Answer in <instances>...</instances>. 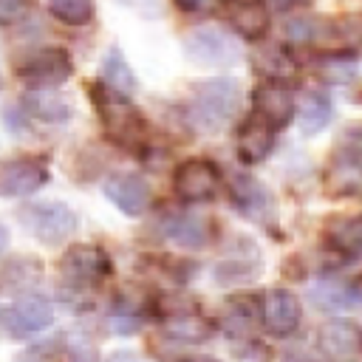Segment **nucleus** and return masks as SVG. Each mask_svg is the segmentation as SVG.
Here are the masks:
<instances>
[{"mask_svg": "<svg viewBox=\"0 0 362 362\" xmlns=\"http://www.w3.org/2000/svg\"><path fill=\"white\" fill-rule=\"evenodd\" d=\"M105 198L124 215L130 218H139L147 212L150 201H153V192H150V184L133 173H119V175H110L105 181Z\"/></svg>", "mask_w": 362, "mask_h": 362, "instance_id": "nucleus-12", "label": "nucleus"}, {"mask_svg": "<svg viewBox=\"0 0 362 362\" xmlns=\"http://www.w3.org/2000/svg\"><path fill=\"white\" fill-rule=\"evenodd\" d=\"M226 184H229V198H232L235 209H238L243 218L266 221V218L272 215L274 201H272L269 189H266L257 178H252V175H246V173H232Z\"/></svg>", "mask_w": 362, "mask_h": 362, "instance_id": "nucleus-15", "label": "nucleus"}, {"mask_svg": "<svg viewBox=\"0 0 362 362\" xmlns=\"http://www.w3.org/2000/svg\"><path fill=\"white\" fill-rule=\"evenodd\" d=\"M51 173L42 158H11L0 164V195L25 198L48 184Z\"/></svg>", "mask_w": 362, "mask_h": 362, "instance_id": "nucleus-10", "label": "nucleus"}, {"mask_svg": "<svg viewBox=\"0 0 362 362\" xmlns=\"http://www.w3.org/2000/svg\"><path fill=\"white\" fill-rule=\"evenodd\" d=\"M314 71L322 76V79H328V82H351L354 79V74H356V62L351 59V57H339V54H325V57H320L317 62H314Z\"/></svg>", "mask_w": 362, "mask_h": 362, "instance_id": "nucleus-28", "label": "nucleus"}, {"mask_svg": "<svg viewBox=\"0 0 362 362\" xmlns=\"http://www.w3.org/2000/svg\"><path fill=\"white\" fill-rule=\"evenodd\" d=\"M325 240L339 255H348V257L362 255V215L331 221V226L325 229Z\"/></svg>", "mask_w": 362, "mask_h": 362, "instance_id": "nucleus-23", "label": "nucleus"}, {"mask_svg": "<svg viewBox=\"0 0 362 362\" xmlns=\"http://www.w3.org/2000/svg\"><path fill=\"white\" fill-rule=\"evenodd\" d=\"M283 362H314L308 354H300V351H288L286 356H283Z\"/></svg>", "mask_w": 362, "mask_h": 362, "instance_id": "nucleus-37", "label": "nucleus"}, {"mask_svg": "<svg viewBox=\"0 0 362 362\" xmlns=\"http://www.w3.org/2000/svg\"><path fill=\"white\" fill-rule=\"evenodd\" d=\"M37 280H40V263L34 257H14L0 272L3 291H23V288H31Z\"/></svg>", "mask_w": 362, "mask_h": 362, "instance_id": "nucleus-26", "label": "nucleus"}, {"mask_svg": "<svg viewBox=\"0 0 362 362\" xmlns=\"http://www.w3.org/2000/svg\"><path fill=\"white\" fill-rule=\"evenodd\" d=\"M173 187L181 201L201 204L215 198V192L221 189V173L209 158H187L175 167Z\"/></svg>", "mask_w": 362, "mask_h": 362, "instance_id": "nucleus-7", "label": "nucleus"}, {"mask_svg": "<svg viewBox=\"0 0 362 362\" xmlns=\"http://www.w3.org/2000/svg\"><path fill=\"white\" fill-rule=\"evenodd\" d=\"M226 20L246 40H257L269 28V11L263 8V3L255 0H232L226 8Z\"/></svg>", "mask_w": 362, "mask_h": 362, "instance_id": "nucleus-21", "label": "nucleus"}, {"mask_svg": "<svg viewBox=\"0 0 362 362\" xmlns=\"http://www.w3.org/2000/svg\"><path fill=\"white\" fill-rule=\"evenodd\" d=\"M252 116L266 122L272 130H280L294 116V90L286 79H263L252 93Z\"/></svg>", "mask_w": 362, "mask_h": 362, "instance_id": "nucleus-9", "label": "nucleus"}, {"mask_svg": "<svg viewBox=\"0 0 362 362\" xmlns=\"http://www.w3.org/2000/svg\"><path fill=\"white\" fill-rule=\"evenodd\" d=\"M240 107V85L229 76L204 79L195 85L187 116L201 133H221Z\"/></svg>", "mask_w": 362, "mask_h": 362, "instance_id": "nucleus-1", "label": "nucleus"}, {"mask_svg": "<svg viewBox=\"0 0 362 362\" xmlns=\"http://www.w3.org/2000/svg\"><path fill=\"white\" fill-rule=\"evenodd\" d=\"M164 235L181 246V249H201L209 240V226L201 215L192 212H175L164 221Z\"/></svg>", "mask_w": 362, "mask_h": 362, "instance_id": "nucleus-20", "label": "nucleus"}, {"mask_svg": "<svg viewBox=\"0 0 362 362\" xmlns=\"http://www.w3.org/2000/svg\"><path fill=\"white\" fill-rule=\"evenodd\" d=\"M303 320V305L288 288H272L263 297V322L272 334H291Z\"/></svg>", "mask_w": 362, "mask_h": 362, "instance_id": "nucleus-16", "label": "nucleus"}, {"mask_svg": "<svg viewBox=\"0 0 362 362\" xmlns=\"http://www.w3.org/2000/svg\"><path fill=\"white\" fill-rule=\"evenodd\" d=\"M6 246H8V229L0 223V255L6 252Z\"/></svg>", "mask_w": 362, "mask_h": 362, "instance_id": "nucleus-38", "label": "nucleus"}, {"mask_svg": "<svg viewBox=\"0 0 362 362\" xmlns=\"http://www.w3.org/2000/svg\"><path fill=\"white\" fill-rule=\"evenodd\" d=\"M317 351L328 362H362V325L354 320H328L317 331Z\"/></svg>", "mask_w": 362, "mask_h": 362, "instance_id": "nucleus-8", "label": "nucleus"}, {"mask_svg": "<svg viewBox=\"0 0 362 362\" xmlns=\"http://www.w3.org/2000/svg\"><path fill=\"white\" fill-rule=\"evenodd\" d=\"M161 331H164V337H170L173 342H181V345H198L209 337L206 320L189 308H178V311L167 314Z\"/></svg>", "mask_w": 362, "mask_h": 362, "instance_id": "nucleus-22", "label": "nucleus"}, {"mask_svg": "<svg viewBox=\"0 0 362 362\" xmlns=\"http://www.w3.org/2000/svg\"><path fill=\"white\" fill-rule=\"evenodd\" d=\"M99 119H102L105 130L110 133V139L122 141L124 147H139L141 144L144 122H141L139 110H133L127 102L102 93V99H99Z\"/></svg>", "mask_w": 362, "mask_h": 362, "instance_id": "nucleus-11", "label": "nucleus"}, {"mask_svg": "<svg viewBox=\"0 0 362 362\" xmlns=\"http://www.w3.org/2000/svg\"><path fill=\"white\" fill-rule=\"evenodd\" d=\"M255 62H257V71L269 74V79H283L286 71H291V59H288V54H286L283 48H277V45L260 51V54L255 57Z\"/></svg>", "mask_w": 362, "mask_h": 362, "instance_id": "nucleus-29", "label": "nucleus"}, {"mask_svg": "<svg viewBox=\"0 0 362 362\" xmlns=\"http://www.w3.org/2000/svg\"><path fill=\"white\" fill-rule=\"evenodd\" d=\"M325 189L337 198L362 195V124H348L325 167Z\"/></svg>", "mask_w": 362, "mask_h": 362, "instance_id": "nucleus-2", "label": "nucleus"}, {"mask_svg": "<svg viewBox=\"0 0 362 362\" xmlns=\"http://www.w3.org/2000/svg\"><path fill=\"white\" fill-rule=\"evenodd\" d=\"M20 223L37 240H42L48 246H57V243L68 240L76 232L79 218L62 201H34V204H25L20 209Z\"/></svg>", "mask_w": 362, "mask_h": 362, "instance_id": "nucleus-3", "label": "nucleus"}, {"mask_svg": "<svg viewBox=\"0 0 362 362\" xmlns=\"http://www.w3.org/2000/svg\"><path fill=\"white\" fill-rule=\"evenodd\" d=\"M175 6L187 14H201V11H209L215 6V0H175Z\"/></svg>", "mask_w": 362, "mask_h": 362, "instance_id": "nucleus-34", "label": "nucleus"}, {"mask_svg": "<svg viewBox=\"0 0 362 362\" xmlns=\"http://www.w3.org/2000/svg\"><path fill=\"white\" fill-rule=\"evenodd\" d=\"M31 0H0V25H8L25 14Z\"/></svg>", "mask_w": 362, "mask_h": 362, "instance_id": "nucleus-33", "label": "nucleus"}, {"mask_svg": "<svg viewBox=\"0 0 362 362\" xmlns=\"http://www.w3.org/2000/svg\"><path fill=\"white\" fill-rule=\"evenodd\" d=\"M25 105H28V116H37L42 122H68L71 119V105L57 90H45V88L31 90Z\"/></svg>", "mask_w": 362, "mask_h": 362, "instance_id": "nucleus-25", "label": "nucleus"}, {"mask_svg": "<svg viewBox=\"0 0 362 362\" xmlns=\"http://www.w3.org/2000/svg\"><path fill=\"white\" fill-rule=\"evenodd\" d=\"M99 82H102V90L113 99H122L127 102L133 93H136V74L130 68V62L124 59V54L119 48H110L105 57H102V74H99Z\"/></svg>", "mask_w": 362, "mask_h": 362, "instance_id": "nucleus-17", "label": "nucleus"}, {"mask_svg": "<svg viewBox=\"0 0 362 362\" xmlns=\"http://www.w3.org/2000/svg\"><path fill=\"white\" fill-rule=\"evenodd\" d=\"M308 300L322 311H339L362 305V283H342V280H320L308 288Z\"/></svg>", "mask_w": 362, "mask_h": 362, "instance_id": "nucleus-19", "label": "nucleus"}, {"mask_svg": "<svg viewBox=\"0 0 362 362\" xmlns=\"http://www.w3.org/2000/svg\"><path fill=\"white\" fill-rule=\"evenodd\" d=\"M65 354L71 362H96V345L79 331L65 337Z\"/></svg>", "mask_w": 362, "mask_h": 362, "instance_id": "nucleus-31", "label": "nucleus"}, {"mask_svg": "<svg viewBox=\"0 0 362 362\" xmlns=\"http://www.w3.org/2000/svg\"><path fill=\"white\" fill-rule=\"evenodd\" d=\"M51 322H54V305L45 297H37V294L23 297L20 303H14L6 311V328L14 339L34 337V334L45 331Z\"/></svg>", "mask_w": 362, "mask_h": 362, "instance_id": "nucleus-13", "label": "nucleus"}, {"mask_svg": "<svg viewBox=\"0 0 362 362\" xmlns=\"http://www.w3.org/2000/svg\"><path fill=\"white\" fill-rule=\"evenodd\" d=\"M274 147V130L260 122L257 116L246 119L238 130V141H235V150H238V158L243 164H257L263 161Z\"/></svg>", "mask_w": 362, "mask_h": 362, "instance_id": "nucleus-18", "label": "nucleus"}, {"mask_svg": "<svg viewBox=\"0 0 362 362\" xmlns=\"http://www.w3.org/2000/svg\"><path fill=\"white\" fill-rule=\"evenodd\" d=\"M260 272V252L252 240L240 238L235 246L223 252V257L215 263V280L221 286H235V283H249Z\"/></svg>", "mask_w": 362, "mask_h": 362, "instance_id": "nucleus-14", "label": "nucleus"}, {"mask_svg": "<svg viewBox=\"0 0 362 362\" xmlns=\"http://www.w3.org/2000/svg\"><path fill=\"white\" fill-rule=\"evenodd\" d=\"M17 74L40 88H54V85H62L74 74V59L65 48L45 45V48L28 51L17 65Z\"/></svg>", "mask_w": 362, "mask_h": 362, "instance_id": "nucleus-6", "label": "nucleus"}, {"mask_svg": "<svg viewBox=\"0 0 362 362\" xmlns=\"http://www.w3.org/2000/svg\"><path fill=\"white\" fill-rule=\"evenodd\" d=\"M283 37L294 45H305V42H314L317 40V20H308V17H294V20H286L283 25Z\"/></svg>", "mask_w": 362, "mask_h": 362, "instance_id": "nucleus-30", "label": "nucleus"}, {"mask_svg": "<svg viewBox=\"0 0 362 362\" xmlns=\"http://www.w3.org/2000/svg\"><path fill=\"white\" fill-rule=\"evenodd\" d=\"M0 88H3V76H0Z\"/></svg>", "mask_w": 362, "mask_h": 362, "instance_id": "nucleus-40", "label": "nucleus"}, {"mask_svg": "<svg viewBox=\"0 0 362 362\" xmlns=\"http://www.w3.org/2000/svg\"><path fill=\"white\" fill-rule=\"evenodd\" d=\"M300 3H305V0H266L263 8H266V11H288V8L300 6Z\"/></svg>", "mask_w": 362, "mask_h": 362, "instance_id": "nucleus-36", "label": "nucleus"}, {"mask_svg": "<svg viewBox=\"0 0 362 362\" xmlns=\"http://www.w3.org/2000/svg\"><path fill=\"white\" fill-rule=\"evenodd\" d=\"M59 274L74 288H90L110 274V257L102 246L76 243L59 260Z\"/></svg>", "mask_w": 362, "mask_h": 362, "instance_id": "nucleus-5", "label": "nucleus"}, {"mask_svg": "<svg viewBox=\"0 0 362 362\" xmlns=\"http://www.w3.org/2000/svg\"><path fill=\"white\" fill-rule=\"evenodd\" d=\"M198 362H218V359H209V356H204V359H198Z\"/></svg>", "mask_w": 362, "mask_h": 362, "instance_id": "nucleus-39", "label": "nucleus"}, {"mask_svg": "<svg viewBox=\"0 0 362 362\" xmlns=\"http://www.w3.org/2000/svg\"><path fill=\"white\" fill-rule=\"evenodd\" d=\"M184 54L195 65L206 68H223L232 65L240 57V45L218 25H198L184 37Z\"/></svg>", "mask_w": 362, "mask_h": 362, "instance_id": "nucleus-4", "label": "nucleus"}, {"mask_svg": "<svg viewBox=\"0 0 362 362\" xmlns=\"http://www.w3.org/2000/svg\"><path fill=\"white\" fill-rule=\"evenodd\" d=\"M297 124L303 133H317L322 130L328 122H331V113H334V105L328 99V93L322 90H308L303 93L300 105H297Z\"/></svg>", "mask_w": 362, "mask_h": 362, "instance_id": "nucleus-24", "label": "nucleus"}, {"mask_svg": "<svg viewBox=\"0 0 362 362\" xmlns=\"http://www.w3.org/2000/svg\"><path fill=\"white\" fill-rule=\"evenodd\" d=\"M110 331L113 334H136L139 331V325H141V317L136 314V308H130V305H116L113 311H110Z\"/></svg>", "mask_w": 362, "mask_h": 362, "instance_id": "nucleus-32", "label": "nucleus"}, {"mask_svg": "<svg viewBox=\"0 0 362 362\" xmlns=\"http://www.w3.org/2000/svg\"><path fill=\"white\" fill-rule=\"evenodd\" d=\"M105 362H147V359L139 356L136 351H113L110 356H105Z\"/></svg>", "mask_w": 362, "mask_h": 362, "instance_id": "nucleus-35", "label": "nucleus"}, {"mask_svg": "<svg viewBox=\"0 0 362 362\" xmlns=\"http://www.w3.org/2000/svg\"><path fill=\"white\" fill-rule=\"evenodd\" d=\"M48 11L65 25H85L93 17V0H48Z\"/></svg>", "mask_w": 362, "mask_h": 362, "instance_id": "nucleus-27", "label": "nucleus"}]
</instances>
